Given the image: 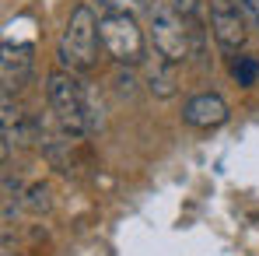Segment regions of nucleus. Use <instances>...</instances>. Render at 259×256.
<instances>
[{
	"instance_id": "obj_6",
	"label": "nucleus",
	"mask_w": 259,
	"mask_h": 256,
	"mask_svg": "<svg viewBox=\"0 0 259 256\" xmlns=\"http://www.w3.org/2000/svg\"><path fill=\"white\" fill-rule=\"evenodd\" d=\"M228 116H231V109H228V102H224L217 91H200V95H193V98L182 105V120H186L189 127H196V130L224 127Z\"/></svg>"
},
{
	"instance_id": "obj_13",
	"label": "nucleus",
	"mask_w": 259,
	"mask_h": 256,
	"mask_svg": "<svg viewBox=\"0 0 259 256\" xmlns=\"http://www.w3.org/2000/svg\"><path fill=\"white\" fill-rule=\"evenodd\" d=\"M179 14H196V7H200V0H168Z\"/></svg>"
},
{
	"instance_id": "obj_11",
	"label": "nucleus",
	"mask_w": 259,
	"mask_h": 256,
	"mask_svg": "<svg viewBox=\"0 0 259 256\" xmlns=\"http://www.w3.org/2000/svg\"><path fill=\"white\" fill-rule=\"evenodd\" d=\"M105 14H137L144 7H151L147 0H98Z\"/></svg>"
},
{
	"instance_id": "obj_12",
	"label": "nucleus",
	"mask_w": 259,
	"mask_h": 256,
	"mask_svg": "<svg viewBox=\"0 0 259 256\" xmlns=\"http://www.w3.org/2000/svg\"><path fill=\"white\" fill-rule=\"evenodd\" d=\"M238 7H242V14H245L249 28L259 32V0H238Z\"/></svg>"
},
{
	"instance_id": "obj_7",
	"label": "nucleus",
	"mask_w": 259,
	"mask_h": 256,
	"mask_svg": "<svg viewBox=\"0 0 259 256\" xmlns=\"http://www.w3.org/2000/svg\"><path fill=\"white\" fill-rule=\"evenodd\" d=\"M0 74H4V91L25 85L28 74H32V46L28 43H4Z\"/></svg>"
},
{
	"instance_id": "obj_4",
	"label": "nucleus",
	"mask_w": 259,
	"mask_h": 256,
	"mask_svg": "<svg viewBox=\"0 0 259 256\" xmlns=\"http://www.w3.org/2000/svg\"><path fill=\"white\" fill-rule=\"evenodd\" d=\"M147 14H151V39H154V49H158L165 60H172V63L189 60V53H193V28H186L182 14L175 11L168 0H154V4L147 7Z\"/></svg>"
},
{
	"instance_id": "obj_1",
	"label": "nucleus",
	"mask_w": 259,
	"mask_h": 256,
	"mask_svg": "<svg viewBox=\"0 0 259 256\" xmlns=\"http://www.w3.org/2000/svg\"><path fill=\"white\" fill-rule=\"evenodd\" d=\"M46 98H49V109L56 113L67 137H81V133L98 127V120L91 116L84 85L74 78V70H53L46 81Z\"/></svg>"
},
{
	"instance_id": "obj_2",
	"label": "nucleus",
	"mask_w": 259,
	"mask_h": 256,
	"mask_svg": "<svg viewBox=\"0 0 259 256\" xmlns=\"http://www.w3.org/2000/svg\"><path fill=\"white\" fill-rule=\"evenodd\" d=\"M98 43H102V39H98V18H95L91 7L81 4V7L70 14V21H67L63 35H60V49H56L60 67H63V70H88V67H95Z\"/></svg>"
},
{
	"instance_id": "obj_8",
	"label": "nucleus",
	"mask_w": 259,
	"mask_h": 256,
	"mask_svg": "<svg viewBox=\"0 0 259 256\" xmlns=\"http://www.w3.org/2000/svg\"><path fill=\"white\" fill-rule=\"evenodd\" d=\"M144 78H147V91H151L154 98H172L175 91H179L175 63H172V60H165L161 53L144 60Z\"/></svg>"
},
{
	"instance_id": "obj_9",
	"label": "nucleus",
	"mask_w": 259,
	"mask_h": 256,
	"mask_svg": "<svg viewBox=\"0 0 259 256\" xmlns=\"http://www.w3.org/2000/svg\"><path fill=\"white\" fill-rule=\"evenodd\" d=\"M231 78H235L242 88H252L259 81V60H256V56H249V53L235 56V60H231Z\"/></svg>"
},
{
	"instance_id": "obj_3",
	"label": "nucleus",
	"mask_w": 259,
	"mask_h": 256,
	"mask_svg": "<svg viewBox=\"0 0 259 256\" xmlns=\"http://www.w3.org/2000/svg\"><path fill=\"white\" fill-rule=\"evenodd\" d=\"M98 39H102V49L123 67H137L147 60L144 28L137 25L133 14H102L98 18Z\"/></svg>"
},
{
	"instance_id": "obj_5",
	"label": "nucleus",
	"mask_w": 259,
	"mask_h": 256,
	"mask_svg": "<svg viewBox=\"0 0 259 256\" xmlns=\"http://www.w3.org/2000/svg\"><path fill=\"white\" fill-rule=\"evenodd\" d=\"M210 32L224 53H238L249 35V21L238 0H210Z\"/></svg>"
},
{
	"instance_id": "obj_10",
	"label": "nucleus",
	"mask_w": 259,
	"mask_h": 256,
	"mask_svg": "<svg viewBox=\"0 0 259 256\" xmlns=\"http://www.w3.org/2000/svg\"><path fill=\"white\" fill-rule=\"evenodd\" d=\"M25 211L28 214H46L53 207V193H49V186L46 182H35V186H28V193H25Z\"/></svg>"
}]
</instances>
